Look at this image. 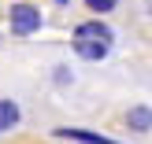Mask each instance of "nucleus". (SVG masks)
<instances>
[{
    "instance_id": "1",
    "label": "nucleus",
    "mask_w": 152,
    "mask_h": 144,
    "mask_svg": "<svg viewBox=\"0 0 152 144\" xmlns=\"http://www.w3.org/2000/svg\"><path fill=\"white\" fill-rule=\"evenodd\" d=\"M41 26H45V15H41L37 4H30V0L11 4V11H7V30H11L15 37H34Z\"/></svg>"
},
{
    "instance_id": "2",
    "label": "nucleus",
    "mask_w": 152,
    "mask_h": 144,
    "mask_svg": "<svg viewBox=\"0 0 152 144\" xmlns=\"http://www.w3.org/2000/svg\"><path fill=\"white\" fill-rule=\"evenodd\" d=\"M71 41H115V33H111V26L108 22H100V19H89V22H78L74 26V33H71Z\"/></svg>"
},
{
    "instance_id": "5",
    "label": "nucleus",
    "mask_w": 152,
    "mask_h": 144,
    "mask_svg": "<svg viewBox=\"0 0 152 144\" xmlns=\"http://www.w3.org/2000/svg\"><path fill=\"white\" fill-rule=\"evenodd\" d=\"M108 52H111L108 41H74V56L86 63H100V59H108Z\"/></svg>"
},
{
    "instance_id": "4",
    "label": "nucleus",
    "mask_w": 152,
    "mask_h": 144,
    "mask_svg": "<svg viewBox=\"0 0 152 144\" xmlns=\"http://www.w3.org/2000/svg\"><path fill=\"white\" fill-rule=\"evenodd\" d=\"M19 126H22V107L15 100H7V96H0V137L15 133Z\"/></svg>"
},
{
    "instance_id": "6",
    "label": "nucleus",
    "mask_w": 152,
    "mask_h": 144,
    "mask_svg": "<svg viewBox=\"0 0 152 144\" xmlns=\"http://www.w3.org/2000/svg\"><path fill=\"white\" fill-rule=\"evenodd\" d=\"M126 126H130L134 133H148L152 130V107H148V103L130 107V111H126Z\"/></svg>"
},
{
    "instance_id": "3",
    "label": "nucleus",
    "mask_w": 152,
    "mask_h": 144,
    "mask_svg": "<svg viewBox=\"0 0 152 144\" xmlns=\"http://www.w3.org/2000/svg\"><path fill=\"white\" fill-rule=\"evenodd\" d=\"M56 137L59 140H74V144H123L115 137H104V133H93V130H74V126H59Z\"/></svg>"
},
{
    "instance_id": "7",
    "label": "nucleus",
    "mask_w": 152,
    "mask_h": 144,
    "mask_svg": "<svg viewBox=\"0 0 152 144\" xmlns=\"http://www.w3.org/2000/svg\"><path fill=\"white\" fill-rule=\"evenodd\" d=\"M86 7H89L93 15H108V11L119 7V0H86Z\"/></svg>"
},
{
    "instance_id": "8",
    "label": "nucleus",
    "mask_w": 152,
    "mask_h": 144,
    "mask_svg": "<svg viewBox=\"0 0 152 144\" xmlns=\"http://www.w3.org/2000/svg\"><path fill=\"white\" fill-rule=\"evenodd\" d=\"M56 4H67V0H56Z\"/></svg>"
}]
</instances>
